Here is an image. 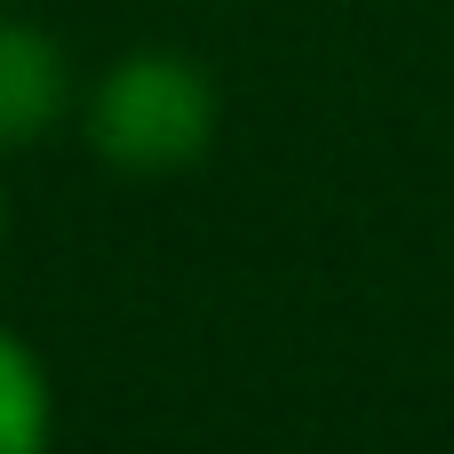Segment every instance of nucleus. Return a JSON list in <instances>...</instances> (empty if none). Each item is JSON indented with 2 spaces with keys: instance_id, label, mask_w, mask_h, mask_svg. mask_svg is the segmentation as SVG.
Masks as SVG:
<instances>
[{
  "instance_id": "f257e3e1",
  "label": "nucleus",
  "mask_w": 454,
  "mask_h": 454,
  "mask_svg": "<svg viewBox=\"0 0 454 454\" xmlns=\"http://www.w3.org/2000/svg\"><path fill=\"white\" fill-rule=\"evenodd\" d=\"M215 120H223L215 80L184 48L112 56L88 88V144L104 168H128V176H176V168L207 160Z\"/></svg>"
},
{
  "instance_id": "7ed1b4c3",
  "label": "nucleus",
  "mask_w": 454,
  "mask_h": 454,
  "mask_svg": "<svg viewBox=\"0 0 454 454\" xmlns=\"http://www.w3.org/2000/svg\"><path fill=\"white\" fill-rule=\"evenodd\" d=\"M56 439V391L24 335L0 327V454H48Z\"/></svg>"
},
{
  "instance_id": "20e7f679",
  "label": "nucleus",
  "mask_w": 454,
  "mask_h": 454,
  "mask_svg": "<svg viewBox=\"0 0 454 454\" xmlns=\"http://www.w3.org/2000/svg\"><path fill=\"white\" fill-rule=\"evenodd\" d=\"M0 239H8V192H0Z\"/></svg>"
},
{
  "instance_id": "f03ea898",
  "label": "nucleus",
  "mask_w": 454,
  "mask_h": 454,
  "mask_svg": "<svg viewBox=\"0 0 454 454\" xmlns=\"http://www.w3.org/2000/svg\"><path fill=\"white\" fill-rule=\"evenodd\" d=\"M72 104V64L56 32L0 16V152H32Z\"/></svg>"
}]
</instances>
